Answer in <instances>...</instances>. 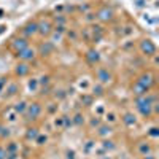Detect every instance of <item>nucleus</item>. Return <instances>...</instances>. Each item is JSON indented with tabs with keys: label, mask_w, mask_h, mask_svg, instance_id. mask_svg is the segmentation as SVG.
<instances>
[{
	"label": "nucleus",
	"mask_w": 159,
	"mask_h": 159,
	"mask_svg": "<svg viewBox=\"0 0 159 159\" xmlns=\"http://www.w3.org/2000/svg\"><path fill=\"white\" fill-rule=\"evenodd\" d=\"M42 111H43L42 103L32 102V103H27V108H25V111H24V116H25L27 121H35V119H38V116L42 115Z\"/></svg>",
	"instance_id": "1"
},
{
	"label": "nucleus",
	"mask_w": 159,
	"mask_h": 159,
	"mask_svg": "<svg viewBox=\"0 0 159 159\" xmlns=\"http://www.w3.org/2000/svg\"><path fill=\"white\" fill-rule=\"evenodd\" d=\"M154 78H156V76H154L151 72H145V73H142V75L137 78V83H139V84H142L147 91H150V89H151V86L156 83V80H154Z\"/></svg>",
	"instance_id": "2"
},
{
	"label": "nucleus",
	"mask_w": 159,
	"mask_h": 159,
	"mask_svg": "<svg viewBox=\"0 0 159 159\" xmlns=\"http://www.w3.org/2000/svg\"><path fill=\"white\" fill-rule=\"evenodd\" d=\"M37 27H38V34L42 35V37H49L51 32H52V24L49 19H42V21H38L37 22Z\"/></svg>",
	"instance_id": "3"
},
{
	"label": "nucleus",
	"mask_w": 159,
	"mask_h": 159,
	"mask_svg": "<svg viewBox=\"0 0 159 159\" xmlns=\"http://www.w3.org/2000/svg\"><path fill=\"white\" fill-rule=\"evenodd\" d=\"M27 46H29V38H25V37H16L11 42V49L16 51V54L21 52L22 49H25Z\"/></svg>",
	"instance_id": "4"
},
{
	"label": "nucleus",
	"mask_w": 159,
	"mask_h": 159,
	"mask_svg": "<svg viewBox=\"0 0 159 159\" xmlns=\"http://www.w3.org/2000/svg\"><path fill=\"white\" fill-rule=\"evenodd\" d=\"M140 51L145 56H156V45L151 40H142L140 42Z\"/></svg>",
	"instance_id": "5"
},
{
	"label": "nucleus",
	"mask_w": 159,
	"mask_h": 159,
	"mask_svg": "<svg viewBox=\"0 0 159 159\" xmlns=\"http://www.w3.org/2000/svg\"><path fill=\"white\" fill-rule=\"evenodd\" d=\"M16 56H18V57H19V61H22V62H30V61H34V59H35L37 51H35L34 48L27 46L25 49H22L21 52H18Z\"/></svg>",
	"instance_id": "6"
},
{
	"label": "nucleus",
	"mask_w": 159,
	"mask_h": 159,
	"mask_svg": "<svg viewBox=\"0 0 159 159\" xmlns=\"http://www.w3.org/2000/svg\"><path fill=\"white\" fill-rule=\"evenodd\" d=\"M96 18H97L99 21H102V22H108V21L113 19V10L108 8V7H102V8L97 11Z\"/></svg>",
	"instance_id": "7"
},
{
	"label": "nucleus",
	"mask_w": 159,
	"mask_h": 159,
	"mask_svg": "<svg viewBox=\"0 0 159 159\" xmlns=\"http://www.w3.org/2000/svg\"><path fill=\"white\" fill-rule=\"evenodd\" d=\"M137 153L140 156H147V154H151L153 153V147L151 143L147 142V140H142V142H137V147H135Z\"/></svg>",
	"instance_id": "8"
},
{
	"label": "nucleus",
	"mask_w": 159,
	"mask_h": 159,
	"mask_svg": "<svg viewBox=\"0 0 159 159\" xmlns=\"http://www.w3.org/2000/svg\"><path fill=\"white\" fill-rule=\"evenodd\" d=\"M97 80H99L100 84H108L113 80V75H111V72H108V69H99L97 70Z\"/></svg>",
	"instance_id": "9"
},
{
	"label": "nucleus",
	"mask_w": 159,
	"mask_h": 159,
	"mask_svg": "<svg viewBox=\"0 0 159 159\" xmlns=\"http://www.w3.org/2000/svg\"><path fill=\"white\" fill-rule=\"evenodd\" d=\"M52 51H54V43L52 42H43V43H40V46H38V54L43 56V57L51 54Z\"/></svg>",
	"instance_id": "10"
},
{
	"label": "nucleus",
	"mask_w": 159,
	"mask_h": 159,
	"mask_svg": "<svg viewBox=\"0 0 159 159\" xmlns=\"http://www.w3.org/2000/svg\"><path fill=\"white\" fill-rule=\"evenodd\" d=\"M38 34V27H37V22L34 21V22H29L25 27L22 29V35L25 37V38H32V37H35Z\"/></svg>",
	"instance_id": "11"
},
{
	"label": "nucleus",
	"mask_w": 159,
	"mask_h": 159,
	"mask_svg": "<svg viewBox=\"0 0 159 159\" xmlns=\"http://www.w3.org/2000/svg\"><path fill=\"white\" fill-rule=\"evenodd\" d=\"M29 72H30V67H29V64H27V62H21V64H18V65H16V69H15V73H16L19 78L25 76Z\"/></svg>",
	"instance_id": "12"
},
{
	"label": "nucleus",
	"mask_w": 159,
	"mask_h": 159,
	"mask_svg": "<svg viewBox=\"0 0 159 159\" xmlns=\"http://www.w3.org/2000/svg\"><path fill=\"white\" fill-rule=\"evenodd\" d=\"M121 121H123L127 127H134V126L137 124V118H135L134 113H124L123 118H121Z\"/></svg>",
	"instance_id": "13"
},
{
	"label": "nucleus",
	"mask_w": 159,
	"mask_h": 159,
	"mask_svg": "<svg viewBox=\"0 0 159 159\" xmlns=\"http://www.w3.org/2000/svg\"><path fill=\"white\" fill-rule=\"evenodd\" d=\"M113 132V127L111 126H108V124H100L99 127H97V135L99 137H108L110 134Z\"/></svg>",
	"instance_id": "14"
},
{
	"label": "nucleus",
	"mask_w": 159,
	"mask_h": 159,
	"mask_svg": "<svg viewBox=\"0 0 159 159\" xmlns=\"http://www.w3.org/2000/svg\"><path fill=\"white\" fill-rule=\"evenodd\" d=\"M25 108H27V102H25V100H19V102H16V103H15V107H13V110H15L16 115H24Z\"/></svg>",
	"instance_id": "15"
},
{
	"label": "nucleus",
	"mask_w": 159,
	"mask_h": 159,
	"mask_svg": "<svg viewBox=\"0 0 159 159\" xmlns=\"http://www.w3.org/2000/svg\"><path fill=\"white\" fill-rule=\"evenodd\" d=\"M86 59L89 61V64H96V62H99V59H100V56H99V51H96V49H91V51H88Z\"/></svg>",
	"instance_id": "16"
},
{
	"label": "nucleus",
	"mask_w": 159,
	"mask_h": 159,
	"mask_svg": "<svg viewBox=\"0 0 159 159\" xmlns=\"http://www.w3.org/2000/svg\"><path fill=\"white\" fill-rule=\"evenodd\" d=\"M132 92H134V94H135V97H139V96H145V94H147V89H145L142 84H139L137 81L134 83V84H132Z\"/></svg>",
	"instance_id": "17"
},
{
	"label": "nucleus",
	"mask_w": 159,
	"mask_h": 159,
	"mask_svg": "<svg viewBox=\"0 0 159 159\" xmlns=\"http://www.w3.org/2000/svg\"><path fill=\"white\" fill-rule=\"evenodd\" d=\"M38 134H40V130H38L37 127H29L27 132H25V139H27L29 142H30V140L35 142V139L38 137Z\"/></svg>",
	"instance_id": "18"
},
{
	"label": "nucleus",
	"mask_w": 159,
	"mask_h": 159,
	"mask_svg": "<svg viewBox=\"0 0 159 159\" xmlns=\"http://www.w3.org/2000/svg\"><path fill=\"white\" fill-rule=\"evenodd\" d=\"M5 150H7V153H19V145L16 142H10V143H7Z\"/></svg>",
	"instance_id": "19"
},
{
	"label": "nucleus",
	"mask_w": 159,
	"mask_h": 159,
	"mask_svg": "<svg viewBox=\"0 0 159 159\" xmlns=\"http://www.w3.org/2000/svg\"><path fill=\"white\" fill-rule=\"evenodd\" d=\"M18 91H19V86H18L16 83H11V84L8 86V89H7V92H8L7 96H8V97H11V96H15Z\"/></svg>",
	"instance_id": "20"
},
{
	"label": "nucleus",
	"mask_w": 159,
	"mask_h": 159,
	"mask_svg": "<svg viewBox=\"0 0 159 159\" xmlns=\"http://www.w3.org/2000/svg\"><path fill=\"white\" fill-rule=\"evenodd\" d=\"M72 123L76 124V126H81V124L84 123V116H83L81 113H76V115L73 116V119H72Z\"/></svg>",
	"instance_id": "21"
},
{
	"label": "nucleus",
	"mask_w": 159,
	"mask_h": 159,
	"mask_svg": "<svg viewBox=\"0 0 159 159\" xmlns=\"http://www.w3.org/2000/svg\"><path fill=\"white\" fill-rule=\"evenodd\" d=\"M103 94V84H96L94 88H92V96H102Z\"/></svg>",
	"instance_id": "22"
},
{
	"label": "nucleus",
	"mask_w": 159,
	"mask_h": 159,
	"mask_svg": "<svg viewBox=\"0 0 159 159\" xmlns=\"http://www.w3.org/2000/svg\"><path fill=\"white\" fill-rule=\"evenodd\" d=\"M10 135H11V130H10V127L2 126V129H0V139H8Z\"/></svg>",
	"instance_id": "23"
},
{
	"label": "nucleus",
	"mask_w": 159,
	"mask_h": 159,
	"mask_svg": "<svg viewBox=\"0 0 159 159\" xmlns=\"http://www.w3.org/2000/svg\"><path fill=\"white\" fill-rule=\"evenodd\" d=\"M54 22L57 25H65V22H67V18H65V15H57L54 18Z\"/></svg>",
	"instance_id": "24"
},
{
	"label": "nucleus",
	"mask_w": 159,
	"mask_h": 159,
	"mask_svg": "<svg viewBox=\"0 0 159 159\" xmlns=\"http://www.w3.org/2000/svg\"><path fill=\"white\" fill-rule=\"evenodd\" d=\"M102 147H103L105 150L111 151V150H115V142H111V140H105V142L102 143Z\"/></svg>",
	"instance_id": "25"
},
{
	"label": "nucleus",
	"mask_w": 159,
	"mask_h": 159,
	"mask_svg": "<svg viewBox=\"0 0 159 159\" xmlns=\"http://www.w3.org/2000/svg\"><path fill=\"white\" fill-rule=\"evenodd\" d=\"M49 78H51L49 75H43L42 78L38 80V84H40V86H45V84H48V83H49Z\"/></svg>",
	"instance_id": "26"
},
{
	"label": "nucleus",
	"mask_w": 159,
	"mask_h": 159,
	"mask_svg": "<svg viewBox=\"0 0 159 159\" xmlns=\"http://www.w3.org/2000/svg\"><path fill=\"white\" fill-rule=\"evenodd\" d=\"M46 140H48V137H46V135H42V134H38V137L35 139L37 145H45V143H46Z\"/></svg>",
	"instance_id": "27"
},
{
	"label": "nucleus",
	"mask_w": 159,
	"mask_h": 159,
	"mask_svg": "<svg viewBox=\"0 0 159 159\" xmlns=\"http://www.w3.org/2000/svg\"><path fill=\"white\" fill-rule=\"evenodd\" d=\"M105 118H107V123H108V121H110V123H115V121H116L115 113H107V115H105Z\"/></svg>",
	"instance_id": "28"
},
{
	"label": "nucleus",
	"mask_w": 159,
	"mask_h": 159,
	"mask_svg": "<svg viewBox=\"0 0 159 159\" xmlns=\"http://www.w3.org/2000/svg\"><path fill=\"white\" fill-rule=\"evenodd\" d=\"M91 126H92V127H99V126H100L99 118H92V119H91Z\"/></svg>",
	"instance_id": "29"
},
{
	"label": "nucleus",
	"mask_w": 159,
	"mask_h": 159,
	"mask_svg": "<svg viewBox=\"0 0 159 159\" xmlns=\"http://www.w3.org/2000/svg\"><path fill=\"white\" fill-rule=\"evenodd\" d=\"M0 159H7V150L2 145H0Z\"/></svg>",
	"instance_id": "30"
},
{
	"label": "nucleus",
	"mask_w": 159,
	"mask_h": 159,
	"mask_svg": "<svg viewBox=\"0 0 159 159\" xmlns=\"http://www.w3.org/2000/svg\"><path fill=\"white\" fill-rule=\"evenodd\" d=\"M7 159H19V153H7Z\"/></svg>",
	"instance_id": "31"
},
{
	"label": "nucleus",
	"mask_w": 159,
	"mask_h": 159,
	"mask_svg": "<svg viewBox=\"0 0 159 159\" xmlns=\"http://www.w3.org/2000/svg\"><path fill=\"white\" fill-rule=\"evenodd\" d=\"M97 18L94 16V15H92V13H88V15H86V21L88 22H91V21H96Z\"/></svg>",
	"instance_id": "32"
},
{
	"label": "nucleus",
	"mask_w": 159,
	"mask_h": 159,
	"mask_svg": "<svg viewBox=\"0 0 159 159\" xmlns=\"http://www.w3.org/2000/svg\"><path fill=\"white\" fill-rule=\"evenodd\" d=\"M54 30H56V32H59V34H64V32H65V25H56Z\"/></svg>",
	"instance_id": "33"
},
{
	"label": "nucleus",
	"mask_w": 159,
	"mask_h": 159,
	"mask_svg": "<svg viewBox=\"0 0 159 159\" xmlns=\"http://www.w3.org/2000/svg\"><path fill=\"white\" fill-rule=\"evenodd\" d=\"M148 134H150L151 137H157V127H151Z\"/></svg>",
	"instance_id": "34"
},
{
	"label": "nucleus",
	"mask_w": 159,
	"mask_h": 159,
	"mask_svg": "<svg viewBox=\"0 0 159 159\" xmlns=\"http://www.w3.org/2000/svg\"><path fill=\"white\" fill-rule=\"evenodd\" d=\"M81 102H86V103H91V102H92V97H81Z\"/></svg>",
	"instance_id": "35"
},
{
	"label": "nucleus",
	"mask_w": 159,
	"mask_h": 159,
	"mask_svg": "<svg viewBox=\"0 0 159 159\" xmlns=\"http://www.w3.org/2000/svg\"><path fill=\"white\" fill-rule=\"evenodd\" d=\"M67 35H69V38H70V37H72L73 40L76 38V34H75V32H67Z\"/></svg>",
	"instance_id": "36"
},
{
	"label": "nucleus",
	"mask_w": 159,
	"mask_h": 159,
	"mask_svg": "<svg viewBox=\"0 0 159 159\" xmlns=\"http://www.w3.org/2000/svg\"><path fill=\"white\" fill-rule=\"evenodd\" d=\"M143 159H156L154 156H153V153L151 154H147V156H143Z\"/></svg>",
	"instance_id": "37"
},
{
	"label": "nucleus",
	"mask_w": 159,
	"mask_h": 159,
	"mask_svg": "<svg viewBox=\"0 0 159 159\" xmlns=\"http://www.w3.org/2000/svg\"><path fill=\"white\" fill-rule=\"evenodd\" d=\"M0 129H2V124H0Z\"/></svg>",
	"instance_id": "38"
},
{
	"label": "nucleus",
	"mask_w": 159,
	"mask_h": 159,
	"mask_svg": "<svg viewBox=\"0 0 159 159\" xmlns=\"http://www.w3.org/2000/svg\"><path fill=\"white\" fill-rule=\"evenodd\" d=\"M105 159H110V157H105Z\"/></svg>",
	"instance_id": "39"
}]
</instances>
